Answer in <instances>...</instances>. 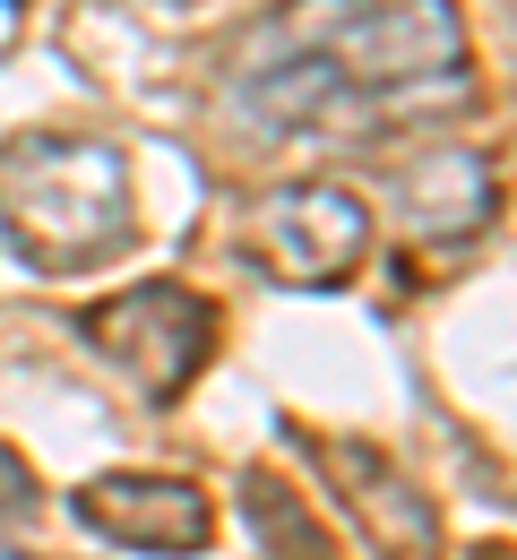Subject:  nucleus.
I'll list each match as a JSON object with an SVG mask.
<instances>
[{
    "label": "nucleus",
    "instance_id": "f03ea898",
    "mask_svg": "<svg viewBox=\"0 0 517 560\" xmlns=\"http://www.w3.org/2000/svg\"><path fill=\"white\" fill-rule=\"evenodd\" d=\"M0 233L44 277H86L121 259L139 233L130 155L95 130H17L0 147Z\"/></svg>",
    "mask_w": 517,
    "mask_h": 560
},
{
    "label": "nucleus",
    "instance_id": "6e6552de",
    "mask_svg": "<svg viewBox=\"0 0 517 560\" xmlns=\"http://www.w3.org/2000/svg\"><path fill=\"white\" fill-rule=\"evenodd\" d=\"M35 475H26V457L17 448H0V517H35Z\"/></svg>",
    "mask_w": 517,
    "mask_h": 560
},
{
    "label": "nucleus",
    "instance_id": "0eeeda50",
    "mask_svg": "<svg viewBox=\"0 0 517 560\" xmlns=\"http://www.w3.org/2000/svg\"><path fill=\"white\" fill-rule=\"evenodd\" d=\"M388 190H397V224L414 242H466L501 208V182H492V164L474 147H414L388 173Z\"/></svg>",
    "mask_w": 517,
    "mask_h": 560
},
{
    "label": "nucleus",
    "instance_id": "f257e3e1",
    "mask_svg": "<svg viewBox=\"0 0 517 560\" xmlns=\"http://www.w3.org/2000/svg\"><path fill=\"white\" fill-rule=\"evenodd\" d=\"M268 26L302 44L371 121L466 104V9L457 0H285Z\"/></svg>",
    "mask_w": 517,
    "mask_h": 560
},
{
    "label": "nucleus",
    "instance_id": "7ed1b4c3",
    "mask_svg": "<svg viewBox=\"0 0 517 560\" xmlns=\"http://www.w3.org/2000/svg\"><path fill=\"white\" fill-rule=\"evenodd\" d=\"M78 346L95 353L113 380H130L148 406H173V397H190V380L216 353V311L190 284L148 277V284H121V293L86 302L78 311Z\"/></svg>",
    "mask_w": 517,
    "mask_h": 560
},
{
    "label": "nucleus",
    "instance_id": "423d86ee",
    "mask_svg": "<svg viewBox=\"0 0 517 560\" xmlns=\"http://www.w3.org/2000/svg\"><path fill=\"white\" fill-rule=\"evenodd\" d=\"M310 457L337 475V500L371 535V552H388V560H432L440 552V517H432V500L414 491V475L397 457H379L371 440H310Z\"/></svg>",
    "mask_w": 517,
    "mask_h": 560
},
{
    "label": "nucleus",
    "instance_id": "39448f33",
    "mask_svg": "<svg viewBox=\"0 0 517 560\" xmlns=\"http://www.w3.org/2000/svg\"><path fill=\"white\" fill-rule=\"evenodd\" d=\"M70 509L121 552H148V560H190L216 544V500L190 483V475H95V483L70 491Z\"/></svg>",
    "mask_w": 517,
    "mask_h": 560
},
{
    "label": "nucleus",
    "instance_id": "1a4fd4ad",
    "mask_svg": "<svg viewBox=\"0 0 517 560\" xmlns=\"http://www.w3.org/2000/svg\"><path fill=\"white\" fill-rule=\"evenodd\" d=\"M474 560H509V544H492V552H474Z\"/></svg>",
    "mask_w": 517,
    "mask_h": 560
},
{
    "label": "nucleus",
    "instance_id": "20e7f679",
    "mask_svg": "<svg viewBox=\"0 0 517 560\" xmlns=\"http://www.w3.org/2000/svg\"><path fill=\"white\" fill-rule=\"evenodd\" d=\"M242 250L294 293H328L371 259V199L345 182H277L242 224Z\"/></svg>",
    "mask_w": 517,
    "mask_h": 560
}]
</instances>
